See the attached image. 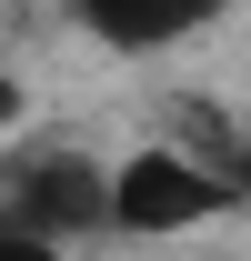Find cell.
Returning <instances> with one entry per match:
<instances>
[{
	"mask_svg": "<svg viewBox=\"0 0 251 261\" xmlns=\"http://www.w3.org/2000/svg\"><path fill=\"white\" fill-rule=\"evenodd\" d=\"M231 171L191 161V151H141V161L111 171V231H141V241H171V231L211 221V211H231Z\"/></svg>",
	"mask_w": 251,
	"mask_h": 261,
	"instance_id": "6da1fadb",
	"label": "cell"
},
{
	"mask_svg": "<svg viewBox=\"0 0 251 261\" xmlns=\"http://www.w3.org/2000/svg\"><path fill=\"white\" fill-rule=\"evenodd\" d=\"M10 221H20V231H40V241L111 231V171H101V161H81V151H51V161H31V171H20Z\"/></svg>",
	"mask_w": 251,
	"mask_h": 261,
	"instance_id": "7a4b0ae2",
	"label": "cell"
},
{
	"mask_svg": "<svg viewBox=\"0 0 251 261\" xmlns=\"http://www.w3.org/2000/svg\"><path fill=\"white\" fill-rule=\"evenodd\" d=\"M211 20H221V0H81V31L111 50H171Z\"/></svg>",
	"mask_w": 251,
	"mask_h": 261,
	"instance_id": "3957f363",
	"label": "cell"
},
{
	"mask_svg": "<svg viewBox=\"0 0 251 261\" xmlns=\"http://www.w3.org/2000/svg\"><path fill=\"white\" fill-rule=\"evenodd\" d=\"M0 261H61V241H40V231H20L10 211H0Z\"/></svg>",
	"mask_w": 251,
	"mask_h": 261,
	"instance_id": "277c9868",
	"label": "cell"
},
{
	"mask_svg": "<svg viewBox=\"0 0 251 261\" xmlns=\"http://www.w3.org/2000/svg\"><path fill=\"white\" fill-rule=\"evenodd\" d=\"M221 171H231V191L251 201V141H231V151H221Z\"/></svg>",
	"mask_w": 251,
	"mask_h": 261,
	"instance_id": "5b68a950",
	"label": "cell"
},
{
	"mask_svg": "<svg viewBox=\"0 0 251 261\" xmlns=\"http://www.w3.org/2000/svg\"><path fill=\"white\" fill-rule=\"evenodd\" d=\"M20 121V81H10V70H0V130Z\"/></svg>",
	"mask_w": 251,
	"mask_h": 261,
	"instance_id": "8992f818",
	"label": "cell"
}]
</instances>
